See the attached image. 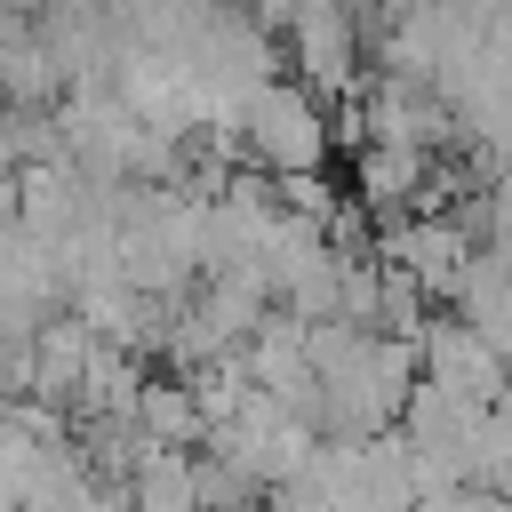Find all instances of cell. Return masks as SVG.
Wrapping results in <instances>:
<instances>
[{
  "mask_svg": "<svg viewBox=\"0 0 512 512\" xmlns=\"http://www.w3.org/2000/svg\"><path fill=\"white\" fill-rule=\"evenodd\" d=\"M248 144H256V160L280 168V176H304V168H320V152H328L320 112H312L296 88H248Z\"/></svg>",
  "mask_w": 512,
  "mask_h": 512,
  "instance_id": "1",
  "label": "cell"
},
{
  "mask_svg": "<svg viewBox=\"0 0 512 512\" xmlns=\"http://www.w3.org/2000/svg\"><path fill=\"white\" fill-rule=\"evenodd\" d=\"M416 360H424V384H448V392H464V400H480V408H496L504 384H512V360L488 352L464 320H432L424 344H416Z\"/></svg>",
  "mask_w": 512,
  "mask_h": 512,
  "instance_id": "2",
  "label": "cell"
},
{
  "mask_svg": "<svg viewBox=\"0 0 512 512\" xmlns=\"http://www.w3.org/2000/svg\"><path fill=\"white\" fill-rule=\"evenodd\" d=\"M456 312H464V328L488 344V352H504L512 360V272L496 264V256H464V272H456Z\"/></svg>",
  "mask_w": 512,
  "mask_h": 512,
  "instance_id": "3",
  "label": "cell"
},
{
  "mask_svg": "<svg viewBox=\"0 0 512 512\" xmlns=\"http://www.w3.org/2000/svg\"><path fill=\"white\" fill-rule=\"evenodd\" d=\"M472 480H480L488 496H504V504H512V416H504V408H488V432H480Z\"/></svg>",
  "mask_w": 512,
  "mask_h": 512,
  "instance_id": "4",
  "label": "cell"
},
{
  "mask_svg": "<svg viewBox=\"0 0 512 512\" xmlns=\"http://www.w3.org/2000/svg\"><path fill=\"white\" fill-rule=\"evenodd\" d=\"M16 8H24V0H16Z\"/></svg>",
  "mask_w": 512,
  "mask_h": 512,
  "instance_id": "5",
  "label": "cell"
}]
</instances>
